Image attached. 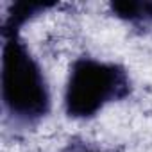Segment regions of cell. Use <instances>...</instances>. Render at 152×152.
Wrapping results in <instances>:
<instances>
[{"mask_svg": "<svg viewBox=\"0 0 152 152\" xmlns=\"http://www.w3.org/2000/svg\"><path fill=\"white\" fill-rule=\"evenodd\" d=\"M2 99L7 111L20 120L41 118L50 106L41 68L15 34H11L4 45Z\"/></svg>", "mask_w": 152, "mask_h": 152, "instance_id": "cell-1", "label": "cell"}, {"mask_svg": "<svg viewBox=\"0 0 152 152\" xmlns=\"http://www.w3.org/2000/svg\"><path fill=\"white\" fill-rule=\"evenodd\" d=\"M127 90L125 73L115 64L95 59H81L73 64L66 88V111L70 116L86 118L95 115L109 100Z\"/></svg>", "mask_w": 152, "mask_h": 152, "instance_id": "cell-2", "label": "cell"}, {"mask_svg": "<svg viewBox=\"0 0 152 152\" xmlns=\"http://www.w3.org/2000/svg\"><path fill=\"white\" fill-rule=\"evenodd\" d=\"M120 16H125V18H147V16H152V4H141V2H124V4H115L113 6Z\"/></svg>", "mask_w": 152, "mask_h": 152, "instance_id": "cell-3", "label": "cell"}, {"mask_svg": "<svg viewBox=\"0 0 152 152\" xmlns=\"http://www.w3.org/2000/svg\"><path fill=\"white\" fill-rule=\"evenodd\" d=\"M81 152H91V150H81Z\"/></svg>", "mask_w": 152, "mask_h": 152, "instance_id": "cell-4", "label": "cell"}]
</instances>
